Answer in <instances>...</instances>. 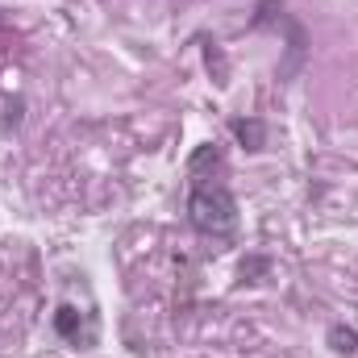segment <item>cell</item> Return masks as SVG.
<instances>
[{"instance_id":"1","label":"cell","mask_w":358,"mask_h":358,"mask_svg":"<svg viewBox=\"0 0 358 358\" xmlns=\"http://www.w3.org/2000/svg\"><path fill=\"white\" fill-rule=\"evenodd\" d=\"M187 217L200 234H234L238 225V200L225 187H196L187 196Z\"/></svg>"},{"instance_id":"7","label":"cell","mask_w":358,"mask_h":358,"mask_svg":"<svg viewBox=\"0 0 358 358\" xmlns=\"http://www.w3.org/2000/svg\"><path fill=\"white\" fill-rule=\"evenodd\" d=\"M267 271V259H250V263H242V275L246 279H255V275H263Z\"/></svg>"},{"instance_id":"4","label":"cell","mask_w":358,"mask_h":358,"mask_svg":"<svg viewBox=\"0 0 358 358\" xmlns=\"http://www.w3.org/2000/svg\"><path fill=\"white\" fill-rule=\"evenodd\" d=\"M325 342H329L338 355H355V350H358V334L350 329V325H342V321H338V325H329Z\"/></svg>"},{"instance_id":"3","label":"cell","mask_w":358,"mask_h":358,"mask_svg":"<svg viewBox=\"0 0 358 358\" xmlns=\"http://www.w3.org/2000/svg\"><path fill=\"white\" fill-rule=\"evenodd\" d=\"M234 138L246 146V150H263L267 146V125L259 117H238L234 121Z\"/></svg>"},{"instance_id":"6","label":"cell","mask_w":358,"mask_h":358,"mask_svg":"<svg viewBox=\"0 0 358 358\" xmlns=\"http://www.w3.org/2000/svg\"><path fill=\"white\" fill-rule=\"evenodd\" d=\"M204 55H208V71L217 67V84H229V67H225V55H221L217 46H208Z\"/></svg>"},{"instance_id":"2","label":"cell","mask_w":358,"mask_h":358,"mask_svg":"<svg viewBox=\"0 0 358 358\" xmlns=\"http://www.w3.org/2000/svg\"><path fill=\"white\" fill-rule=\"evenodd\" d=\"M283 29H287V63L279 67V80H292L296 71H300V63H304V25L300 21H292V17H283Z\"/></svg>"},{"instance_id":"5","label":"cell","mask_w":358,"mask_h":358,"mask_svg":"<svg viewBox=\"0 0 358 358\" xmlns=\"http://www.w3.org/2000/svg\"><path fill=\"white\" fill-rule=\"evenodd\" d=\"M55 329H59L67 342H80V313H76V308H59V313H55Z\"/></svg>"}]
</instances>
